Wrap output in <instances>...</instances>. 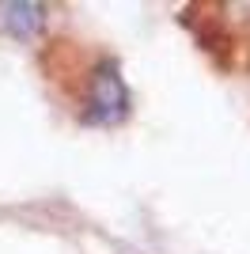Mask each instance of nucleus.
Returning <instances> with one entry per match:
<instances>
[{
	"label": "nucleus",
	"instance_id": "f03ea898",
	"mask_svg": "<svg viewBox=\"0 0 250 254\" xmlns=\"http://www.w3.org/2000/svg\"><path fill=\"white\" fill-rule=\"evenodd\" d=\"M0 23L8 27L15 38H31V34L42 31V23H46V8L42 4H0Z\"/></svg>",
	"mask_w": 250,
	"mask_h": 254
},
{
	"label": "nucleus",
	"instance_id": "f257e3e1",
	"mask_svg": "<svg viewBox=\"0 0 250 254\" xmlns=\"http://www.w3.org/2000/svg\"><path fill=\"white\" fill-rule=\"evenodd\" d=\"M129 114V91L122 84V68L114 61H103L91 76V91H87V122L91 126H114Z\"/></svg>",
	"mask_w": 250,
	"mask_h": 254
}]
</instances>
